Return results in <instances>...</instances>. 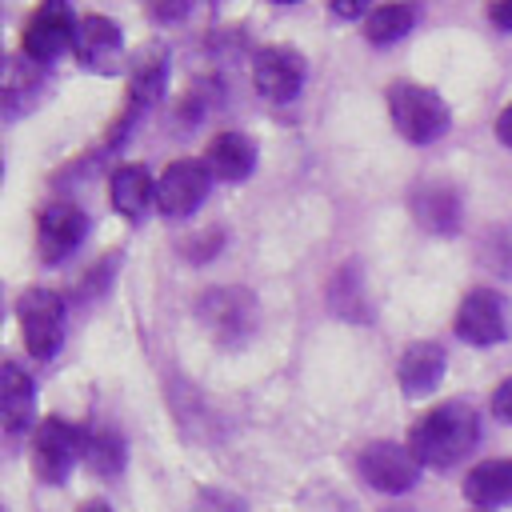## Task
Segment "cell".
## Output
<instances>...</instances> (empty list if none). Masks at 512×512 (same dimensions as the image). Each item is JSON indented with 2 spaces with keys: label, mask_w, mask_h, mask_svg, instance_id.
<instances>
[{
  "label": "cell",
  "mask_w": 512,
  "mask_h": 512,
  "mask_svg": "<svg viewBox=\"0 0 512 512\" xmlns=\"http://www.w3.org/2000/svg\"><path fill=\"white\" fill-rule=\"evenodd\" d=\"M76 28H80V20L72 16L68 4H56V0L36 4L32 16L24 20L20 48H24V56H28L32 64H48V60H56L60 52L76 48Z\"/></svg>",
  "instance_id": "obj_4"
},
{
  "label": "cell",
  "mask_w": 512,
  "mask_h": 512,
  "mask_svg": "<svg viewBox=\"0 0 512 512\" xmlns=\"http://www.w3.org/2000/svg\"><path fill=\"white\" fill-rule=\"evenodd\" d=\"M208 188H212V168L204 160H192V156L172 160L156 180V212L172 220L192 216L204 204Z\"/></svg>",
  "instance_id": "obj_7"
},
{
  "label": "cell",
  "mask_w": 512,
  "mask_h": 512,
  "mask_svg": "<svg viewBox=\"0 0 512 512\" xmlns=\"http://www.w3.org/2000/svg\"><path fill=\"white\" fill-rule=\"evenodd\" d=\"M148 8H152V16H156V20H184L192 4H184V0H176V4H148Z\"/></svg>",
  "instance_id": "obj_27"
},
{
  "label": "cell",
  "mask_w": 512,
  "mask_h": 512,
  "mask_svg": "<svg viewBox=\"0 0 512 512\" xmlns=\"http://www.w3.org/2000/svg\"><path fill=\"white\" fill-rule=\"evenodd\" d=\"M456 336L464 344H476V348H488V344H500L508 340V308H504V296L492 292V288H472L460 308H456V320H452Z\"/></svg>",
  "instance_id": "obj_11"
},
{
  "label": "cell",
  "mask_w": 512,
  "mask_h": 512,
  "mask_svg": "<svg viewBox=\"0 0 512 512\" xmlns=\"http://www.w3.org/2000/svg\"><path fill=\"white\" fill-rule=\"evenodd\" d=\"M16 320L32 360H48L64 340V296L52 288H28L16 300Z\"/></svg>",
  "instance_id": "obj_3"
},
{
  "label": "cell",
  "mask_w": 512,
  "mask_h": 512,
  "mask_svg": "<svg viewBox=\"0 0 512 512\" xmlns=\"http://www.w3.org/2000/svg\"><path fill=\"white\" fill-rule=\"evenodd\" d=\"M84 456V432H76L68 420L48 416L32 432V468L44 484H64L72 464Z\"/></svg>",
  "instance_id": "obj_6"
},
{
  "label": "cell",
  "mask_w": 512,
  "mask_h": 512,
  "mask_svg": "<svg viewBox=\"0 0 512 512\" xmlns=\"http://www.w3.org/2000/svg\"><path fill=\"white\" fill-rule=\"evenodd\" d=\"M108 196L112 208L128 220H140L148 208H156V180L144 164H120L108 180Z\"/></svg>",
  "instance_id": "obj_17"
},
{
  "label": "cell",
  "mask_w": 512,
  "mask_h": 512,
  "mask_svg": "<svg viewBox=\"0 0 512 512\" xmlns=\"http://www.w3.org/2000/svg\"><path fill=\"white\" fill-rule=\"evenodd\" d=\"M0 416L8 432H28L36 420V380L12 360L0 372Z\"/></svg>",
  "instance_id": "obj_16"
},
{
  "label": "cell",
  "mask_w": 512,
  "mask_h": 512,
  "mask_svg": "<svg viewBox=\"0 0 512 512\" xmlns=\"http://www.w3.org/2000/svg\"><path fill=\"white\" fill-rule=\"evenodd\" d=\"M448 372V356L436 340H416L400 352V364H396V380L404 388V396H428L440 388Z\"/></svg>",
  "instance_id": "obj_15"
},
{
  "label": "cell",
  "mask_w": 512,
  "mask_h": 512,
  "mask_svg": "<svg viewBox=\"0 0 512 512\" xmlns=\"http://www.w3.org/2000/svg\"><path fill=\"white\" fill-rule=\"evenodd\" d=\"M328 304H332V312H340L344 320H368V316H372L368 304H364V280H360V268H356L352 260L332 276V284H328Z\"/></svg>",
  "instance_id": "obj_21"
},
{
  "label": "cell",
  "mask_w": 512,
  "mask_h": 512,
  "mask_svg": "<svg viewBox=\"0 0 512 512\" xmlns=\"http://www.w3.org/2000/svg\"><path fill=\"white\" fill-rule=\"evenodd\" d=\"M464 496L476 508H500L512 504V460H480L464 476Z\"/></svg>",
  "instance_id": "obj_19"
},
{
  "label": "cell",
  "mask_w": 512,
  "mask_h": 512,
  "mask_svg": "<svg viewBox=\"0 0 512 512\" xmlns=\"http://www.w3.org/2000/svg\"><path fill=\"white\" fill-rule=\"evenodd\" d=\"M84 460L92 464V472L116 476L128 460V448L112 428H96V432H84Z\"/></svg>",
  "instance_id": "obj_22"
},
{
  "label": "cell",
  "mask_w": 512,
  "mask_h": 512,
  "mask_svg": "<svg viewBox=\"0 0 512 512\" xmlns=\"http://www.w3.org/2000/svg\"><path fill=\"white\" fill-rule=\"evenodd\" d=\"M476 512H488V508H476Z\"/></svg>",
  "instance_id": "obj_32"
},
{
  "label": "cell",
  "mask_w": 512,
  "mask_h": 512,
  "mask_svg": "<svg viewBox=\"0 0 512 512\" xmlns=\"http://www.w3.org/2000/svg\"><path fill=\"white\" fill-rule=\"evenodd\" d=\"M204 164L220 180H248L252 168H256V144L244 132H220V136H212V144L204 152Z\"/></svg>",
  "instance_id": "obj_18"
},
{
  "label": "cell",
  "mask_w": 512,
  "mask_h": 512,
  "mask_svg": "<svg viewBox=\"0 0 512 512\" xmlns=\"http://www.w3.org/2000/svg\"><path fill=\"white\" fill-rule=\"evenodd\" d=\"M364 8H372L368 0H332V12L336 16H360Z\"/></svg>",
  "instance_id": "obj_29"
},
{
  "label": "cell",
  "mask_w": 512,
  "mask_h": 512,
  "mask_svg": "<svg viewBox=\"0 0 512 512\" xmlns=\"http://www.w3.org/2000/svg\"><path fill=\"white\" fill-rule=\"evenodd\" d=\"M196 508H200V512H244V504H240V500H232L228 492L220 496L216 488H208V492L200 496V504H196Z\"/></svg>",
  "instance_id": "obj_24"
},
{
  "label": "cell",
  "mask_w": 512,
  "mask_h": 512,
  "mask_svg": "<svg viewBox=\"0 0 512 512\" xmlns=\"http://www.w3.org/2000/svg\"><path fill=\"white\" fill-rule=\"evenodd\" d=\"M388 116H392L396 132L408 144H432L452 124V112H448L444 96L432 92L428 84H416V80L388 84Z\"/></svg>",
  "instance_id": "obj_2"
},
{
  "label": "cell",
  "mask_w": 512,
  "mask_h": 512,
  "mask_svg": "<svg viewBox=\"0 0 512 512\" xmlns=\"http://www.w3.org/2000/svg\"><path fill=\"white\" fill-rule=\"evenodd\" d=\"M360 476L368 480V488L376 492H388V496H400L408 488H416L420 480V460L412 456L408 444H396V440H376L360 452L356 460Z\"/></svg>",
  "instance_id": "obj_9"
},
{
  "label": "cell",
  "mask_w": 512,
  "mask_h": 512,
  "mask_svg": "<svg viewBox=\"0 0 512 512\" xmlns=\"http://www.w3.org/2000/svg\"><path fill=\"white\" fill-rule=\"evenodd\" d=\"M204 328L220 340V344H240L252 336L256 328V300L244 288H208L196 304Z\"/></svg>",
  "instance_id": "obj_8"
},
{
  "label": "cell",
  "mask_w": 512,
  "mask_h": 512,
  "mask_svg": "<svg viewBox=\"0 0 512 512\" xmlns=\"http://www.w3.org/2000/svg\"><path fill=\"white\" fill-rule=\"evenodd\" d=\"M480 256H484V264H488L492 272L512 276V232H508V228H492V232L484 236V244H480Z\"/></svg>",
  "instance_id": "obj_23"
},
{
  "label": "cell",
  "mask_w": 512,
  "mask_h": 512,
  "mask_svg": "<svg viewBox=\"0 0 512 512\" xmlns=\"http://www.w3.org/2000/svg\"><path fill=\"white\" fill-rule=\"evenodd\" d=\"M492 416L512 424V380H504L496 392H492Z\"/></svg>",
  "instance_id": "obj_25"
},
{
  "label": "cell",
  "mask_w": 512,
  "mask_h": 512,
  "mask_svg": "<svg viewBox=\"0 0 512 512\" xmlns=\"http://www.w3.org/2000/svg\"><path fill=\"white\" fill-rule=\"evenodd\" d=\"M492 128H496V140H500L504 148H512V104H504V108H500V116H496V124H492Z\"/></svg>",
  "instance_id": "obj_28"
},
{
  "label": "cell",
  "mask_w": 512,
  "mask_h": 512,
  "mask_svg": "<svg viewBox=\"0 0 512 512\" xmlns=\"http://www.w3.org/2000/svg\"><path fill=\"white\" fill-rule=\"evenodd\" d=\"M412 220L432 236H456L464 220L460 192L452 184H420L412 192Z\"/></svg>",
  "instance_id": "obj_14"
},
{
  "label": "cell",
  "mask_w": 512,
  "mask_h": 512,
  "mask_svg": "<svg viewBox=\"0 0 512 512\" xmlns=\"http://www.w3.org/2000/svg\"><path fill=\"white\" fill-rule=\"evenodd\" d=\"M304 76H308V64L296 48L288 44H268L256 52L252 60V84L256 92L268 100V104H288L300 96L304 88Z\"/></svg>",
  "instance_id": "obj_10"
},
{
  "label": "cell",
  "mask_w": 512,
  "mask_h": 512,
  "mask_svg": "<svg viewBox=\"0 0 512 512\" xmlns=\"http://www.w3.org/2000/svg\"><path fill=\"white\" fill-rule=\"evenodd\" d=\"M476 440H480V416L460 400L428 408L408 428V448L420 460V468H448L460 456H468Z\"/></svg>",
  "instance_id": "obj_1"
},
{
  "label": "cell",
  "mask_w": 512,
  "mask_h": 512,
  "mask_svg": "<svg viewBox=\"0 0 512 512\" xmlns=\"http://www.w3.org/2000/svg\"><path fill=\"white\" fill-rule=\"evenodd\" d=\"M416 24V8L412 4H372L364 16V40L368 44H396L400 36H408Z\"/></svg>",
  "instance_id": "obj_20"
},
{
  "label": "cell",
  "mask_w": 512,
  "mask_h": 512,
  "mask_svg": "<svg viewBox=\"0 0 512 512\" xmlns=\"http://www.w3.org/2000/svg\"><path fill=\"white\" fill-rule=\"evenodd\" d=\"M488 20H492L496 28H504V32H512V0H496V4H488Z\"/></svg>",
  "instance_id": "obj_26"
},
{
  "label": "cell",
  "mask_w": 512,
  "mask_h": 512,
  "mask_svg": "<svg viewBox=\"0 0 512 512\" xmlns=\"http://www.w3.org/2000/svg\"><path fill=\"white\" fill-rule=\"evenodd\" d=\"M84 232H88L84 208H76L72 200H52V204H44L40 216H36V252H40V260H44V264H56V260L72 256V252L80 248Z\"/></svg>",
  "instance_id": "obj_12"
},
{
  "label": "cell",
  "mask_w": 512,
  "mask_h": 512,
  "mask_svg": "<svg viewBox=\"0 0 512 512\" xmlns=\"http://www.w3.org/2000/svg\"><path fill=\"white\" fill-rule=\"evenodd\" d=\"M76 60L100 76H112L120 72L124 64V40H120V28L108 20V16H84L80 28H76Z\"/></svg>",
  "instance_id": "obj_13"
},
{
  "label": "cell",
  "mask_w": 512,
  "mask_h": 512,
  "mask_svg": "<svg viewBox=\"0 0 512 512\" xmlns=\"http://www.w3.org/2000/svg\"><path fill=\"white\" fill-rule=\"evenodd\" d=\"M80 512H112V508H108V504H104V500H88V504H84V508H80Z\"/></svg>",
  "instance_id": "obj_30"
},
{
  "label": "cell",
  "mask_w": 512,
  "mask_h": 512,
  "mask_svg": "<svg viewBox=\"0 0 512 512\" xmlns=\"http://www.w3.org/2000/svg\"><path fill=\"white\" fill-rule=\"evenodd\" d=\"M388 512H412V508H388Z\"/></svg>",
  "instance_id": "obj_31"
},
{
  "label": "cell",
  "mask_w": 512,
  "mask_h": 512,
  "mask_svg": "<svg viewBox=\"0 0 512 512\" xmlns=\"http://www.w3.org/2000/svg\"><path fill=\"white\" fill-rule=\"evenodd\" d=\"M164 80H168V52H164L160 44H152V48H144V52L132 56V64H128V96H124V112H120V120L108 128V140H112V144L124 140V128H132V124L140 120V112L152 108V104L160 100Z\"/></svg>",
  "instance_id": "obj_5"
}]
</instances>
